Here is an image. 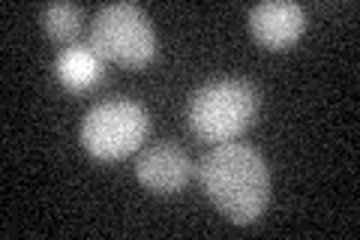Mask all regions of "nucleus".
Wrapping results in <instances>:
<instances>
[{
    "mask_svg": "<svg viewBox=\"0 0 360 240\" xmlns=\"http://www.w3.org/2000/svg\"><path fill=\"white\" fill-rule=\"evenodd\" d=\"M258 102H262L258 90L250 82H240V78L205 84L189 99V130L207 144L234 141L255 120Z\"/></svg>",
    "mask_w": 360,
    "mask_h": 240,
    "instance_id": "f03ea898",
    "label": "nucleus"
},
{
    "mask_svg": "<svg viewBox=\"0 0 360 240\" xmlns=\"http://www.w3.org/2000/svg\"><path fill=\"white\" fill-rule=\"evenodd\" d=\"M42 27L54 42L75 45L78 33L84 27V15H82V9L72 4H51V6H45V13H42Z\"/></svg>",
    "mask_w": 360,
    "mask_h": 240,
    "instance_id": "6e6552de",
    "label": "nucleus"
},
{
    "mask_svg": "<svg viewBox=\"0 0 360 240\" xmlns=\"http://www.w3.org/2000/svg\"><path fill=\"white\" fill-rule=\"evenodd\" d=\"M307 30V13L291 0H264L250 9V33L267 51L291 49Z\"/></svg>",
    "mask_w": 360,
    "mask_h": 240,
    "instance_id": "423d86ee",
    "label": "nucleus"
},
{
    "mask_svg": "<svg viewBox=\"0 0 360 240\" xmlns=\"http://www.w3.org/2000/svg\"><path fill=\"white\" fill-rule=\"evenodd\" d=\"M90 45L111 63L148 66L156 57V33L150 18L135 4H108L90 25Z\"/></svg>",
    "mask_w": 360,
    "mask_h": 240,
    "instance_id": "7ed1b4c3",
    "label": "nucleus"
},
{
    "mask_svg": "<svg viewBox=\"0 0 360 240\" xmlns=\"http://www.w3.org/2000/svg\"><path fill=\"white\" fill-rule=\"evenodd\" d=\"M201 187L222 216L234 225H250L264 213L270 198V175L250 144L225 141L201 159Z\"/></svg>",
    "mask_w": 360,
    "mask_h": 240,
    "instance_id": "f257e3e1",
    "label": "nucleus"
},
{
    "mask_svg": "<svg viewBox=\"0 0 360 240\" xmlns=\"http://www.w3.org/2000/svg\"><path fill=\"white\" fill-rule=\"evenodd\" d=\"M54 75H58V82L72 90V94H82V90H90L103 82L105 75V57L99 54L94 45H66V49L58 54V61H54Z\"/></svg>",
    "mask_w": 360,
    "mask_h": 240,
    "instance_id": "0eeeda50",
    "label": "nucleus"
},
{
    "mask_svg": "<svg viewBox=\"0 0 360 240\" xmlns=\"http://www.w3.org/2000/svg\"><path fill=\"white\" fill-rule=\"evenodd\" d=\"M135 177L141 180V187H148L156 196H174L193 177V163H189V156L180 144L156 141L144 147L139 159H135Z\"/></svg>",
    "mask_w": 360,
    "mask_h": 240,
    "instance_id": "39448f33",
    "label": "nucleus"
},
{
    "mask_svg": "<svg viewBox=\"0 0 360 240\" xmlns=\"http://www.w3.org/2000/svg\"><path fill=\"white\" fill-rule=\"evenodd\" d=\"M150 118L139 102L111 99L94 106L82 120V144L90 156L115 163V159L129 156L139 151L148 139Z\"/></svg>",
    "mask_w": 360,
    "mask_h": 240,
    "instance_id": "20e7f679",
    "label": "nucleus"
}]
</instances>
